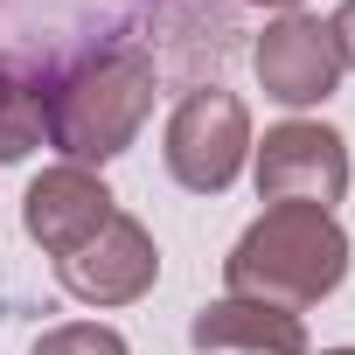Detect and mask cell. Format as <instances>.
Segmentation results:
<instances>
[{
	"instance_id": "1",
	"label": "cell",
	"mask_w": 355,
	"mask_h": 355,
	"mask_svg": "<svg viewBox=\"0 0 355 355\" xmlns=\"http://www.w3.org/2000/svg\"><path fill=\"white\" fill-rule=\"evenodd\" d=\"M153 56L139 42H105L91 56H77L70 70L42 77V125H49V146L70 160V167H105L119 160L146 112H153Z\"/></svg>"
},
{
	"instance_id": "2",
	"label": "cell",
	"mask_w": 355,
	"mask_h": 355,
	"mask_svg": "<svg viewBox=\"0 0 355 355\" xmlns=\"http://www.w3.org/2000/svg\"><path fill=\"white\" fill-rule=\"evenodd\" d=\"M348 279V237L327 209L306 202H272L223 258V286L237 300H272V306H313Z\"/></svg>"
},
{
	"instance_id": "3",
	"label": "cell",
	"mask_w": 355,
	"mask_h": 355,
	"mask_svg": "<svg viewBox=\"0 0 355 355\" xmlns=\"http://www.w3.org/2000/svg\"><path fill=\"white\" fill-rule=\"evenodd\" d=\"M167 174L196 196H223L237 174H244V153H251V112L237 91L223 84H202L174 105L167 119Z\"/></svg>"
},
{
	"instance_id": "4",
	"label": "cell",
	"mask_w": 355,
	"mask_h": 355,
	"mask_svg": "<svg viewBox=\"0 0 355 355\" xmlns=\"http://www.w3.org/2000/svg\"><path fill=\"white\" fill-rule=\"evenodd\" d=\"M258 196L265 209L272 202H306V209H327L348 196V139L320 119H286L258 139Z\"/></svg>"
},
{
	"instance_id": "5",
	"label": "cell",
	"mask_w": 355,
	"mask_h": 355,
	"mask_svg": "<svg viewBox=\"0 0 355 355\" xmlns=\"http://www.w3.org/2000/svg\"><path fill=\"white\" fill-rule=\"evenodd\" d=\"M56 279H63V293L84 300V306H132L139 293H153L160 251H153L146 223L119 209L91 244H77L70 258H56Z\"/></svg>"
},
{
	"instance_id": "6",
	"label": "cell",
	"mask_w": 355,
	"mask_h": 355,
	"mask_svg": "<svg viewBox=\"0 0 355 355\" xmlns=\"http://www.w3.org/2000/svg\"><path fill=\"white\" fill-rule=\"evenodd\" d=\"M251 63H258L265 98H279V105H293V112L327 105V98L341 91V56H334V35H327V21H313V15H300V8L265 21V35H258Z\"/></svg>"
},
{
	"instance_id": "7",
	"label": "cell",
	"mask_w": 355,
	"mask_h": 355,
	"mask_svg": "<svg viewBox=\"0 0 355 355\" xmlns=\"http://www.w3.org/2000/svg\"><path fill=\"white\" fill-rule=\"evenodd\" d=\"M119 216V202H112V189L98 182L91 167H49V174H35L28 182V196H21V230L49 251V258H70L77 244H91L105 223Z\"/></svg>"
},
{
	"instance_id": "8",
	"label": "cell",
	"mask_w": 355,
	"mask_h": 355,
	"mask_svg": "<svg viewBox=\"0 0 355 355\" xmlns=\"http://www.w3.org/2000/svg\"><path fill=\"white\" fill-rule=\"evenodd\" d=\"M230 35H237L230 0H160V8H153V35H146L139 49H146L153 70H167L174 84L202 91L209 70L230 56Z\"/></svg>"
},
{
	"instance_id": "9",
	"label": "cell",
	"mask_w": 355,
	"mask_h": 355,
	"mask_svg": "<svg viewBox=\"0 0 355 355\" xmlns=\"http://www.w3.org/2000/svg\"><path fill=\"white\" fill-rule=\"evenodd\" d=\"M189 341L209 355V348H244V355H306V320L293 306H272V300H209L196 320H189Z\"/></svg>"
},
{
	"instance_id": "10",
	"label": "cell",
	"mask_w": 355,
	"mask_h": 355,
	"mask_svg": "<svg viewBox=\"0 0 355 355\" xmlns=\"http://www.w3.org/2000/svg\"><path fill=\"white\" fill-rule=\"evenodd\" d=\"M42 139H49V125H42V77H28V70H15L0 56V160H28Z\"/></svg>"
},
{
	"instance_id": "11",
	"label": "cell",
	"mask_w": 355,
	"mask_h": 355,
	"mask_svg": "<svg viewBox=\"0 0 355 355\" xmlns=\"http://www.w3.org/2000/svg\"><path fill=\"white\" fill-rule=\"evenodd\" d=\"M28 355H125V334L105 327V320H63V327H49Z\"/></svg>"
},
{
	"instance_id": "12",
	"label": "cell",
	"mask_w": 355,
	"mask_h": 355,
	"mask_svg": "<svg viewBox=\"0 0 355 355\" xmlns=\"http://www.w3.org/2000/svg\"><path fill=\"white\" fill-rule=\"evenodd\" d=\"M327 35H334V56H341V70H355V0H341V8H334Z\"/></svg>"
},
{
	"instance_id": "13",
	"label": "cell",
	"mask_w": 355,
	"mask_h": 355,
	"mask_svg": "<svg viewBox=\"0 0 355 355\" xmlns=\"http://www.w3.org/2000/svg\"><path fill=\"white\" fill-rule=\"evenodd\" d=\"M251 8H279V15H293V8H300V0H251Z\"/></svg>"
},
{
	"instance_id": "14",
	"label": "cell",
	"mask_w": 355,
	"mask_h": 355,
	"mask_svg": "<svg viewBox=\"0 0 355 355\" xmlns=\"http://www.w3.org/2000/svg\"><path fill=\"white\" fill-rule=\"evenodd\" d=\"M320 355H355V348H320Z\"/></svg>"
}]
</instances>
